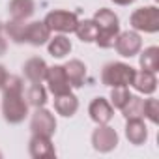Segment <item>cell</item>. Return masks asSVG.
<instances>
[{
    "label": "cell",
    "instance_id": "1",
    "mask_svg": "<svg viewBox=\"0 0 159 159\" xmlns=\"http://www.w3.org/2000/svg\"><path fill=\"white\" fill-rule=\"evenodd\" d=\"M2 90H4V101H2L4 118L10 124L23 122L28 114V103L23 99V81H21V77L8 75Z\"/></svg>",
    "mask_w": 159,
    "mask_h": 159
},
{
    "label": "cell",
    "instance_id": "2",
    "mask_svg": "<svg viewBox=\"0 0 159 159\" xmlns=\"http://www.w3.org/2000/svg\"><path fill=\"white\" fill-rule=\"evenodd\" d=\"M94 23L98 25V45L103 47V49H109L114 45L118 34H120V25H118V17L107 10V8H101L96 15H94Z\"/></svg>",
    "mask_w": 159,
    "mask_h": 159
},
{
    "label": "cell",
    "instance_id": "3",
    "mask_svg": "<svg viewBox=\"0 0 159 159\" xmlns=\"http://www.w3.org/2000/svg\"><path fill=\"white\" fill-rule=\"evenodd\" d=\"M133 75H135V69L127 64H122V62H112V64H107L103 67V73H101V81L103 84L107 86H129L131 81H133Z\"/></svg>",
    "mask_w": 159,
    "mask_h": 159
},
{
    "label": "cell",
    "instance_id": "4",
    "mask_svg": "<svg viewBox=\"0 0 159 159\" xmlns=\"http://www.w3.org/2000/svg\"><path fill=\"white\" fill-rule=\"evenodd\" d=\"M131 26L140 32H157L159 30V10L155 6L139 8L131 15Z\"/></svg>",
    "mask_w": 159,
    "mask_h": 159
},
{
    "label": "cell",
    "instance_id": "5",
    "mask_svg": "<svg viewBox=\"0 0 159 159\" xmlns=\"http://www.w3.org/2000/svg\"><path fill=\"white\" fill-rule=\"evenodd\" d=\"M51 30H58V32H75L77 25H79V19L75 13L71 11H64V10H56V11H51L47 13L45 21H43Z\"/></svg>",
    "mask_w": 159,
    "mask_h": 159
},
{
    "label": "cell",
    "instance_id": "6",
    "mask_svg": "<svg viewBox=\"0 0 159 159\" xmlns=\"http://www.w3.org/2000/svg\"><path fill=\"white\" fill-rule=\"evenodd\" d=\"M30 129L34 135H43V137H51L56 129V120L54 116L43 109V107H38L36 112L32 114V120H30Z\"/></svg>",
    "mask_w": 159,
    "mask_h": 159
},
{
    "label": "cell",
    "instance_id": "7",
    "mask_svg": "<svg viewBox=\"0 0 159 159\" xmlns=\"http://www.w3.org/2000/svg\"><path fill=\"white\" fill-rule=\"evenodd\" d=\"M92 144L98 152H111L118 144V135L112 127L99 124V127L92 133Z\"/></svg>",
    "mask_w": 159,
    "mask_h": 159
},
{
    "label": "cell",
    "instance_id": "8",
    "mask_svg": "<svg viewBox=\"0 0 159 159\" xmlns=\"http://www.w3.org/2000/svg\"><path fill=\"white\" fill-rule=\"evenodd\" d=\"M45 79H47V83H49V90L54 96H62V94H67L71 90V84L67 81V75H66V71H64L62 66L49 67Z\"/></svg>",
    "mask_w": 159,
    "mask_h": 159
},
{
    "label": "cell",
    "instance_id": "9",
    "mask_svg": "<svg viewBox=\"0 0 159 159\" xmlns=\"http://www.w3.org/2000/svg\"><path fill=\"white\" fill-rule=\"evenodd\" d=\"M114 45H116L118 54H122L125 58H131L140 51L142 39H140V36L137 32H124V34H118Z\"/></svg>",
    "mask_w": 159,
    "mask_h": 159
},
{
    "label": "cell",
    "instance_id": "10",
    "mask_svg": "<svg viewBox=\"0 0 159 159\" xmlns=\"http://www.w3.org/2000/svg\"><path fill=\"white\" fill-rule=\"evenodd\" d=\"M49 38H51V28H49L45 23H39V21H36V23H30V25H26L25 41H28L30 45H36V47H39V45H43V43H45Z\"/></svg>",
    "mask_w": 159,
    "mask_h": 159
},
{
    "label": "cell",
    "instance_id": "11",
    "mask_svg": "<svg viewBox=\"0 0 159 159\" xmlns=\"http://www.w3.org/2000/svg\"><path fill=\"white\" fill-rule=\"evenodd\" d=\"M88 112H90V118H92L96 124H107V122H111V118H112V114H114L111 103H109L107 99H103V98H96V99L90 103Z\"/></svg>",
    "mask_w": 159,
    "mask_h": 159
},
{
    "label": "cell",
    "instance_id": "12",
    "mask_svg": "<svg viewBox=\"0 0 159 159\" xmlns=\"http://www.w3.org/2000/svg\"><path fill=\"white\" fill-rule=\"evenodd\" d=\"M131 84L135 86V90H139L142 94H153L157 88V79L152 71L142 69V71H135Z\"/></svg>",
    "mask_w": 159,
    "mask_h": 159
},
{
    "label": "cell",
    "instance_id": "13",
    "mask_svg": "<svg viewBox=\"0 0 159 159\" xmlns=\"http://www.w3.org/2000/svg\"><path fill=\"white\" fill-rule=\"evenodd\" d=\"M30 155L32 157H54V146L51 144V137L34 135L30 140Z\"/></svg>",
    "mask_w": 159,
    "mask_h": 159
},
{
    "label": "cell",
    "instance_id": "14",
    "mask_svg": "<svg viewBox=\"0 0 159 159\" xmlns=\"http://www.w3.org/2000/svg\"><path fill=\"white\" fill-rule=\"evenodd\" d=\"M64 71L67 75V81L71 86L79 88V86H83L84 83V77H86V67L81 60H69L66 66H64Z\"/></svg>",
    "mask_w": 159,
    "mask_h": 159
},
{
    "label": "cell",
    "instance_id": "15",
    "mask_svg": "<svg viewBox=\"0 0 159 159\" xmlns=\"http://www.w3.org/2000/svg\"><path fill=\"white\" fill-rule=\"evenodd\" d=\"M47 64H45V60L43 58H38V56H34V58H30L26 64H25V75H26V79H30L32 83H41L43 79L47 77Z\"/></svg>",
    "mask_w": 159,
    "mask_h": 159
},
{
    "label": "cell",
    "instance_id": "16",
    "mask_svg": "<svg viewBox=\"0 0 159 159\" xmlns=\"http://www.w3.org/2000/svg\"><path fill=\"white\" fill-rule=\"evenodd\" d=\"M125 137L131 144H142L148 137V129L144 125V122L140 118H131L127 120V125H125Z\"/></svg>",
    "mask_w": 159,
    "mask_h": 159
},
{
    "label": "cell",
    "instance_id": "17",
    "mask_svg": "<svg viewBox=\"0 0 159 159\" xmlns=\"http://www.w3.org/2000/svg\"><path fill=\"white\" fill-rule=\"evenodd\" d=\"M34 11H36L34 0H11L10 2V15L15 21H25L32 17Z\"/></svg>",
    "mask_w": 159,
    "mask_h": 159
},
{
    "label": "cell",
    "instance_id": "18",
    "mask_svg": "<svg viewBox=\"0 0 159 159\" xmlns=\"http://www.w3.org/2000/svg\"><path fill=\"white\" fill-rule=\"evenodd\" d=\"M54 109H56V112L62 114V116H73V114L77 112V109H79V101H77V98H75L71 92H67V94L56 96V99H54Z\"/></svg>",
    "mask_w": 159,
    "mask_h": 159
},
{
    "label": "cell",
    "instance_id": "19",
    "mask_svg": "<svg viewBox=\"0 0 159 159\" xmlns=\"http://www.w3.org/2000/svg\"><path fill=\"white\" fill-rule=\"evenodd\" d=\"M122 112L127 120L131 118H142L144 116V99L137 98V96H129L127 103L122 107Z\"/></svg>",
    "mask_w": 159,
    "mask_h": 159
},
{
    "label": "cell",
    "instance_id": "20",
    "mask_svg": "<svg viewBox=\"0 0 159 159\" xmlns=\"http://www.w3.org/2000/svg\"><path fill=\"white\" fill-rule=\"evenodd\" d=\"M69 51H71V41L66 36H54L49 41V52L56 58H64Z\"/></svg>",
    "mask_w": 159,
    "mask_h": 159
},
{
    "label": "cell",
    "instance_id": "21",
    "mask_svg": "<svg viewBox=\"0 0 159 159\" xmlns=\"http://www.w3.org/2000/svg\"><path fill=\"white\" fill-rule=\"evenodd\" d=\"M140 66H142V69L155 73L159 69V49L157 47H148L140 54Z\"/></svg>",
    "mask_w": 159,
    "mask_h": 159
},
{
    "label": "cell",
    "instance_id": "22",
    "mask_svg": "<svg viewBox=\"0 0 159 159\" xmlns=\"http://www.w3.org/2000/svg\"><path fill=\"white\" fill-rule=\"evenodd\" d=\"M75 32H77L81 41L90 43V41H96V38H98V25L94 21H83V23L77 25Z\"/></svg>",
    "mask_w": 159,
    "mask_h": 159
},
{
    "label": "cell",
    "instance_id": "23",
    "mask_svg": "<svg viewBox=\"0 0 159 159\" xmlns=\"http://www.w3.org/2000/svg\"><path fill=\"white\" fill-rule=\"evenodd\" d=\"M28 103L32 107H36V109L38 107H43L47 103V92L41 86V83H34L30 86V90H28Z\"/></svg>",
    "mask_w": 159,
    "mask_h": 159
},
{
    "label": "cell",
    "instance_id": "24",
    "mask_svg": "<svg viewBox=\"0 0 159 159\" xmlns=\"http://www.w3.org/2000/svg\"><path fill=\"white\" fill-rule=\"evenodd\" d=\"M6 32H8V36L15 41V43H23L25 41V32H26V25L23 23V21H10L6 26Z\"/></svg>",
    "mask_w": 159,
    "mask_h": 159
},
{
    "label": "cell",
    "instance_id": "25",
    "mask_svg": "<svg viewBox=\"0 0 159 159\" xmlns=\"http://www.w3.org/2000/svg\"><path fill=\"white\" fill-rule=\"evenodd\" d=\"M129 90H127V86H116V88H112V94H111V99H112V105L116 107V109H122L125 103H127V99H129Z\"/></svg>",
    "mask_w": 159,
    "mask_h": 159
},
{
    "label": "cell",
    "instance_id": "26",
    "mask_svg": "<svg viewBox=\"0 0 159 159\" xmlns=\"http://www.w3.org/2000/svg\"><path fill=\"white\" fill-rule=\"evenodd\" d=\"M144 116H148L150 122H159V101L157 99H146L144 101Z\"/></svg>",
    "mask_w": 159,
    "mask_h": 159
},
{
    "label": "cell",
    "instance_id": "27",
    "mask_svg": "<svg viewBox=\"0 0 159 159\" xmlns=\"http://www.w3.org/2000/svg\"><path fill=\"white\" fill-rule=\"evenodd\" d=\"M6 79H8V71H6V67H4V66H0V88L4 86Z\"/></svg>",
    "mask_w": 159,
    "mask_h": 159
},
{
    "label": "cell",
    "instance_id": "28",
    "mask_svg": "<svg viewBox=\"0 0 159 159\" xmlns=\"http://www.w3.org/2000/svg\"><path fill=\"white\" fill-rule=\"evenodd\" d=\"M6 49H8V43H6V39H4L2 36H0V56L6 52Z\"/></svg>",
    "mask_w": 159,
    "mask_h": 159
},
{
    "label": "cell",
    "instance_id": "29",
    "mask_svg": "<svg viewBox=\"0 0 159 159\" xmlns=\"http://www.w3.org/2000/svg\"><path fill=\"white\" fill-rule=\"evenodd\" d=\"M112 2H116V4H120V6H127V4H133L135 0H112Z\"/></svg>",
    "mask_w": 159,
    "mask_h": 159
},
{
    "label": "cell",
    "instance_id": "30",
    "mask_svg": "<svg viewBox=\"0 0 159 159\" xmlns=\"http://www.w3.org/2000/svg\"><path fill=\"white\" fill-rule=\"evenodd\" d=\"M2 28H4V26H2V23H0V32H2Z\"/></svg>",
    "mask_w": 159,
    "mask_h": 159
},
{
    "label": "cell",
    "instance_id": "31",
    "mask_svg": "<svg viewBox=\"0 0 159 159\" xmlns=\"http://www.w3.org/2000/svg\"><path fill=\"white\" fill-rule=\"evenodd\" d=\"M0 157H2V153H0Z\"/></svg>",
    "mask_w": 159,
    "mask_h": 159
}]
</instances>
